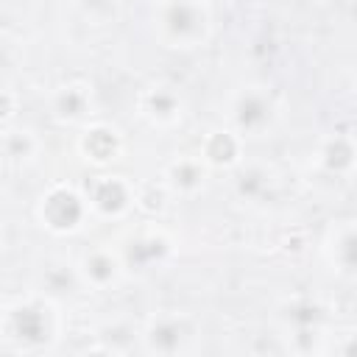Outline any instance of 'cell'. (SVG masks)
Wrapping results in <instances>:
<instances>
[{
	"instance_id": "cell-1",
	"label": "cell",
	"mask_w": 357,
	"mask_h": 357,
	"mask_svg": "<svg viewBox=\"0 0 357 357\" xmlns=\"http://www.w3.org/2000/svg\"><path fill=\"white\" fill-rule=\"evenodd\" d=\"M59 337V310L53 298L36 296L0 310V340L11 351H45Z\"/></svg>"
},
{
	"instance_id": "cell-2",
	"label": "cell",
	"mask_w": 357,
	"mask_h": 357,
	"mask_svg": "<svg viewBox=\"0 0 357 357\" xmlns=\"http://www.w3.org/2000/svg\"><path fill=\"white\" fill-rule=\"evenodd\" d=\"M153 28L165 47L198 50L212 36V11L206 0H156Z\"/></svg>"
},
{
	"instance_id": "cell-3",
	"label": "cell",
	"mask_w": 357,
	"mask_h": 357,
	"mask_svg": "<svg viewBox=\"0 0 357 357\" xmlns=\"http://www.w3.org/2000/svg\"><path fill=\"white\" fill-rule=\"evenodd\" d=\"M86 218H92L89 212V204H86V195L73 187V184H50L42 195H39V204H36V220L45 231L56 234V237H67V234H75Z\"/></svg>"
},
{
	"instance_id": "cell-4",
	"label": "cell",
	"mask_w": 357,
	"mask_h": 357,
	"mask_svg": "<svg viewBox=\"0 0 357 357\" xmlns=\"http://www.w3.org/2000/svg\"><path fill=\"white\" fill-rule=\"evenodd\" d=\"M276 123V100L268 86L245 84L234 92L229 103V128H234L245 142L265 137Z\"/></svg>"
},
{
	"instance_id": "cell-5",
	"label": "cell",
	"mask_w": 357,
	"mask_h": 357,
	"mask_svg": "<svg viewBox=\"0 0 357 357\" xmlns=\"http://www.w3.org/2000/svg\"><path fill=\"white\" fill-rule=\"evenodd\" d=\"M195 335L198 326L187 312H153L139 329V346L148 354H181Z\"/></svg>"
},
{
	"instance_id": "cell-6",
	"label": "cell",
	"mask_w": 357,
	"mask_h": 357,
	"mask_svg": "<svg viewBox=\"0 0 357 357\" xmlns=\"http://www.w3.org/2000/svg\"><path fill=\"white\" fill-rule=\"evenodd\" d=\"M134 192H137V187L126 176L103 173V176H95L89 181L84 195H86L92 215L106 218V220H120L134 209Z\"/></svg>"
},
{
	"instance_id": "cell-7",
	"label": "cell",
	"mask_w": 357,
	"mask_h": 357,
	"mask_svg": "<svg viewBox=\"0 0 357 357\" xmlns=\"http://www.w3.org/2000/svg\"><path fill=\"white\" fill-rule=\"evenodd\" d=\"M75 271H78V279H81L84 287H89L95 293H103V290H112L123 279L126 262L120 257V248L95 245V248L81 254V259L75 262Z\"/></svg>"
},
{
	"instance_id": "cell-8",
	"label": "cell",
	"mask_w": 357,
	"mask_h": 357,
	"mask_svg": "<svg viewBox=\"0 0 357 357\" xmlns=\"http://www.w3.org/2000/svg\"><path fill=\"white\" fill-rule=\"evenodd\" d=\"M198 156L209 167V173L212 170L229 173L237 165H243V159H245V139L234 128H229V126L209 128L204 134V139L198 142Z\"/></svg>"
},
{
	"instance_id": "cell-9",
	"label": "cell",
	"mask_w": 357,
	"mask_h": 357,
	"mask_svg": "<svg viewBox=\"0 0 357 357\" xmlns=\"http://www.w3.org/2000/svg\"><path fill=\"white\" fill-rule=\"evenodd\" d=\"M137 109L139 117L148 120L153 128H176L184 117V98L170 84H153L139 92Z\"/></svg>"
},
{
	"instance_id": "cell-10",
	"label": "cell",
	"mask_w": 357,
	"mask_h": 357,
	"mask_svg": "<svg viewBox=\"0 0 357 357\" xmlns=\"http://www.w3.org/2000/svg\"><path fill=\"white\" fill-rule=\"evenodd\" d=\"M75 148H78V156L86 165L103 170L114 159H120V153H123V134L114 126H109V123H84V128H81V134L75 139Z\"/></svg>"
},
{
	"instance_id": "cell-11",
	"label": "cell",
	"mask_w": 357,
	"mask_h": 357,
	"mask_svg": "<svg viewBox=\"0 0 357 357\" xmlns=\"http://www.w3.org/2000/svg\"><path fill=\"white\" fill-rule=\"evenodd\" d=\"M170 251H173V240L162 229H145L126 240V245L120 248V257H123L126 268L151 271V268L162 265L170 257Z\"/></svg>"
},
{
	"instance_id": "cell-12",
	"label": "cell",
	"mask_w": 357,
	"mask_h": 357,
	"mask_svg": "<svg viewBox=\"0 0 357 357\" xmlns=\"http://www.w3.org/2000/svg\"><path fill=\"white\" fill-rule=\"evenodd\" d=\"M50 112L59 123H67V126H78V123H86L95 112V95H92V86L86 81H70V84H61L53 95H50Z\"/></svg>"
},
{
	"instance_id": "cell-13",
	"label": "cell",
	"mask_w": 357,
	"mask_h": 357,
	"mask_svg": "<svg viewBox=\"0 0 357 357\" xmlns=\"http://www.w3.org/2000/svg\"><path fill=\"white\" fill-rule=\"evenodd\" d=\"M206 178H209V167L201 162L198 153L176 156L162 173V184L167 187L170 195L178 198H195L206 187Z\"/></svg>"
},
{
	"instance_id": "cell-14",
	"label": "cell",
	"mask_w": 357,
	"mask_h": 357,
	"mask_svg": "<svg viewBox=\"0 0 357 357\" xmlns=\"http://www.w3.org/2000/svg\"><path fill=\"white\" fill-rule=\"evenodd\" d=\"M324 257L332 265V271L343 279L354 276L357 268V237H354V220H337L324 240Z\"/></svg>"
},
{
	"instance_id": "cell-15",
	"label": "cell",
	"mask_w": 357,
	"mask_h": 357,
	"mask_svg": "<svg viewBox=\"0 0 357 357\" xmlns=\"http://www.w3.org/2000/svg\"><path fill=\"white\" fill-rule=\"evenodd\" d=\"M312 165L326 176H337V178L351 176V170H354V139H351V134L324 137L321 145L312 153Z\"/></svg>"
},
{
	"instance_id": "cell-16",
	"label": "cell",
	"mask_w": 357,
	"mask_h": 357,
	"mask_svg": "<svg viewBox=\"0 0 357 357\" xmlns=\"http://www.w3.org/2000/svg\"><path fill=\"white\" fill-rule=\"evenodd\" d=\"M273 187V173L262 165H237L234 167V192L248 201V204H259L271 195Z\"/></svg>"
},
{
	"instance_id": "cell-17",
	"label": "cell",
	"mask_w": 357,
	"mask_h": 357,
	"mask_svg": "<svg viewBox=\"0 0 357 357\" xmlns=\"http://www.w3.org/2000/svg\"><path fill=\"white\" fill-rule=\"evenodd\" d=\"M98 337V351L106 354H126L134 349V343L139 340V329L126 324V321H106L98 326L95 332Z\"/></svg>"
},
{
	"instance_id": "cell-18",
	"label": "cell",
	"mask_w": 357,
	"mask_h": 357,
	"mask_svg": "<svg viewBox=\"0 0 357 357\" xmlns=\"http://www.w3.org/2000/svg\"><path fill=\"white\" fill-rule=\"evenodd\" d=\"M36 151H39V139L31 128L11 126L0 134V153L11 162H28L36 156Z\"/></svg>"
},
{
	"instance_id": "cell-19",
	"label": "cell",
	"mask_w": 357,
	"mask_h": 357,
	"mask_svg": "<svg viewBox=\"0 0 357 357\" xmlns=\"http://www.w3.org/2000/svg\"><path fill=\"white\" fill-rule=\"evenodd\" d=\"M42 293L47 298H59L64 293H73V287H84L81 279H78V271L75 265L70 262H59V265H50L42 271Z\"/></svg>"
},
{
	"instance_id": "cell-20",
	"label": "cell",
	"mask_w": 357,
	"mask_h": 357,
	"mask_svg": "<svg viewBox=\"0 0 357 357\" xmlns=\"http://www.w3.org/2000/svg\"><path fill=\"white\" fill-rule=\"evenodd\" d=\"M167 198H170V192H167V187L162 181L159 184L156 181L139 184L137 192H134V209H139L145 215H162L165 206H167Z\"/></svg>"
},
{
	"instance_id": "cell-21",
	"label": "cell",
	"mask_w": 357,
	"mask_h": 357,
	"mask_svg": "<svg viewBox=\"0 0 357 357\" xmlns=\"http://www.w3.org/2000/svg\"><path fill=\"white\" fill-rule=\"evenodd\" d=\"M17 95L11 92V89H0V123H8V120H14V114H17Z\"/></svg>"
},
{
	"instance_id": "cell-22",
	"label": "cell",
	"mask_w": 357,
	"mask_h": 357,
	"mask_svg": "<svg viewBox=\"0 0 357 357\" xmlns=\"http://www.w3.org/2000/svg\"><path fill=\"white\" fill-rule=\"evenodd\" d=\"M0 3L14 6V8H22V6H31V3H36V0H0Z\"/></svg>"
},
{
	"instance_id": "cell-23",
	"label": "cell",
	"mask_w": 357,
	"mask_h": 357,
	"mask_svg": "<svg viewBox=\"0 0 357 357\" xmlns=\"http://www.w3.org/2000/svg\"><path fill=\"white\" fill-rule=\"evenodd\" d=\"M262 3H271V6H282V3H287V0H262Z\"/></svg>"
},
{
	"instance_id": "cell-24",
	"label": "cell",
	"mask_w": 357,
	"mask_h": 357,
	"mask_svg": "<svg viewBox=\"0 0 357 357\" xmlns=\"http://www.w3.org/2000/svg\"><path fill=\"white\" fill-rule=\"evenodd\" d=\"M0 198H3V187H0Z\"/></svg>"
}]
</instances>
